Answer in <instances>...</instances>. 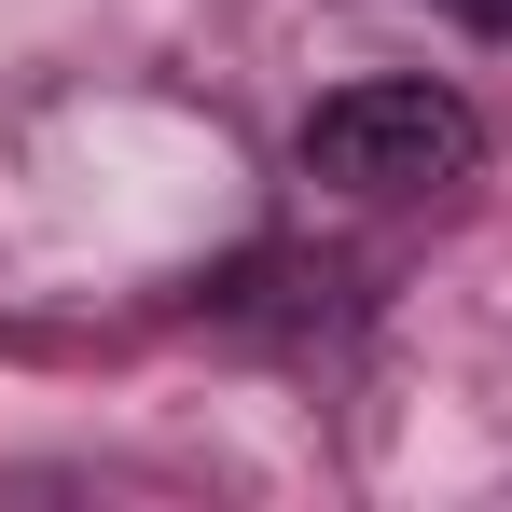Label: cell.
Masks as SVG:
<instances>
[{"instance_id":"cell-1","label":"cell","mask_w":512,"mask_h":512,"mask_svg":"<svg viewBox=\"0 0 512 512\" xmlns=\"http://www.w3.org/2000/svg\"><path fill=\"white\" fill-rule=\"evenodd\" d=\"M471 167H485V125L443 84H346L305 111V180H333V194H443Z\"/></svg>"},{"instance_id":"cell-2","label":"cell","mask_w":512,"mask_h":512,"mask_svg":"<svg viewBox=\"0 0 512 512\" xmlns=\"http://www.w3.org/2000/svg\"><path fill=\"white\" fill-rule=\"evenodd\" d=\"M443 14H471V28H512V0H443Z\"/></svg>"}]
</instances>
